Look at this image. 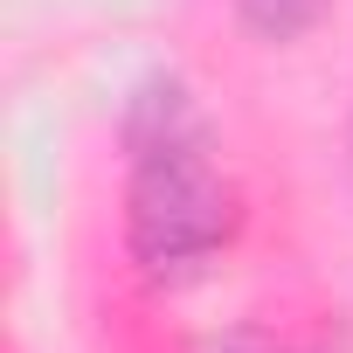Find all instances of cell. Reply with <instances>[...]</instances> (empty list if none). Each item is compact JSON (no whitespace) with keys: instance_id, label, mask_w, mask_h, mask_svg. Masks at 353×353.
<instances>
[{"instance_id":"cell-1","label":"cell","mask_w":353,"mask_h":353,"mask_svg":"<svg viewBox=\"0 0 353 353\" xmlns=\"http://www.w3.org/2000/svg\"><path fill=\"white\" fill-rule=\"evenodd\" d=\"M236 236V181L181 77L139 83L125 111V243L145 277H194Z\"/></svg>"},{"instance_id":"cell-2","label":"cell","mask_w":353,"mask_h":353,"mask_svg":"<svg viewBox=\"0 0 353 353\" xmlns=\"http://www.w3.org/2000/svg\"><path fill=\"white\" fill-rule=\"evenodd\" d=\"M236 14H243L256 35H270V42H291V35H305V28L325 14V0H236Z\"/></svg>"}]
</instances>
